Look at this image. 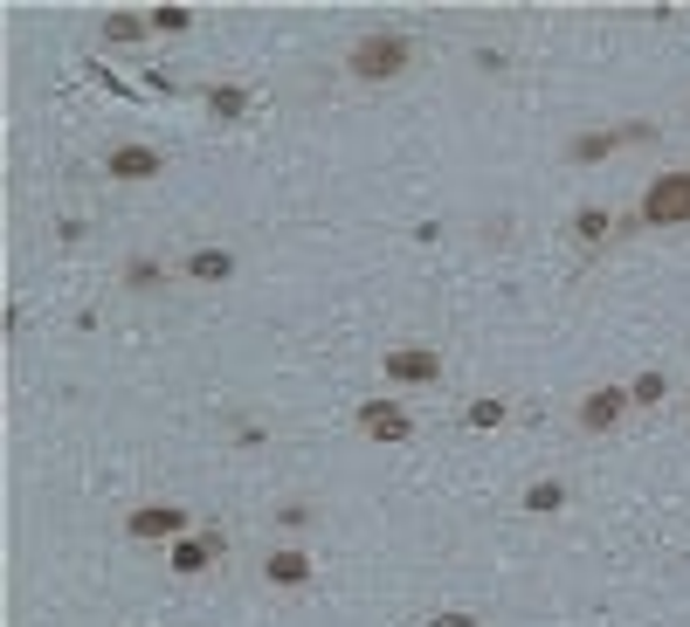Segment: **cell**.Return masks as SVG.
<instances>
[{"label": "cell", "mask_w": 690, "mask_h": 627, "mask_svg": "<svg viewBox=\"0 0 690 627\" xmlns=\"http://www.w3.org/2000/svg\"><path fill=\"white\" fill-rule=\"evenodd\" d=\"M415 35H394V29H380V35H360L346 48V69L360 76V84H394V76H407L415 69Z\"/></svg>", "instance_id": "6da1fadb"}, {"label": "cell", "mask_w": 690, "mask_h": 627, "mask_svg": "<svg viewBox=\"0 0 690 627\" xmlns=\"http://www.w3.org/2000/svg\"><path fill=\"white\" fill-rule=\"evenodd\" d=\"M690 221V166L649 179V194L635 200V228H683Z\"/></svg>", "instance_id": "7a4b0ae2"}, {"label": "cell", "mask_w": 690, "mask_h": 627, "mask_svg": "<svg viewBox=\"0 0 690 627\" xmlns=\"http://www.w3.org/2000/svg\"><path fill=\"white\" fill-rule=\"evenodd\" d=\"M662 132L656 124H607V132H580L573 145H567V160L573 166H594V160H615L622 145H656Z\"/></svg>", "instance_id": "3957f363"}, {"label": "cell", "mask_w": 690, "mask_h": 627, "mask_svg": "<svg viewBox=\"0 0 690 627\" xmlns=\"http://www.w3.org/2000/svg\"><path fill=\"white\" fill-rule=\"evenodd\" d=\"M160 173H166L160 145H111L105 152V179H118V187H139V179H160Z\"/></svg>", "instance_id": "277c9868"}, {"label": "cell", "mask_w": 690, "mask_h": 627, "mask_svg": "<svg viewBox=\"0 0 690 627\" xmlns=\"http://www.w3.org/2000/svg\"><path fill=\"white\" fill-rule=\"evenodd\" d=\"M352 421H360L366 441H387V449H394V441H415V414L394 407V400H366L360 414H352Z\"/></svg>", "instance_id": "5b68a950"}, {"label": "cell", "mask_w": 690, "mask_h": 627, "mask_svg": "<svg viewBox=\"0 0 690 627\" xmlns=\"http://www.w3.org/2000/svg\"><path fill=\"white\" fill-rule=\"evenodd\" d=\"M380 365H387V380H401V386H436L442 380V352H428V345H394Z\"/></svg>", "instance_id": "8992f818"}, {"label": "cell", "mask_w": 690, "mask_h": 627, "mask_svg": "<svg viewBox=\"0 0 690 627\" xmlns=\"http://www.w3.org/2000/svg\"><path fill=\"white\" fill-rule=\"evenodd\" d=\"M124 531H132L139 544H152V538H187V510L180 504H145V510L124 517Z\"/></svg>", "instance_id": "52a82bcc"}, {"label": "cell", "mask_w": 690, "mask_h": 627, "mask_svg": "<svg viewBox=\"0 0 690 627\" xmlns=\"http://www.w3.org/2000/svg\"><path fill=\"white\" fill-rule=\"evenodd\" d=\"M263 580H270V586H284V593H297V586H311V580H318V559L304 552V544H284V552H270V559H263Z\"/></svg>", "instance_id": "ba28073f"}, {"label": "cell", "mask_w": 690, "mask_h": 627, "mask_svg": "<svg viewBox=\"0 0 690 627\" xmlns=\"http://www.w3.org/2000/svg\"><path fill=\"white\" fill-rule=\"evenodd\" d=\"M628 407H635V400H628V386H594V394L580 400V428H587V435H607Z\"/></svg>", "instance_id": "9c48e42d"}, {"label": "cell", "mask_w": 690, "mask_h": 627, "mask_svg": "<svg viewBox=\"0 0 690 627\" xmlns=\"http://www.w3.org/2000/svg\"><path fill=\"white\" fill-rule=\"evenodd\" d=\"M215 559H221V538H215V531H208V538H194V531L173 538V572H208Z\"/></svg>", "instance_id": "30bf717a"}, {"label": "cell", "mask_w": 690, "mask_h": 627, "mask_svg": "<svg viewBox=\"0 0 690 627\" xmlns=\"http://www.w3.org/2000/svg\"><path fill=\"white\" fill-rule=\"evenodd\" d=\"M180 276L187 283H228V276H236V255H228V249H194L180 263Z\"/></svg>", "instance_id": "8fae6325"}, {"label": "cell", "mask_w": 690, "mask_h": 627, "mask_svg": "<svg viewBox=\"0 0 690 627\" xmlns=\"http://www.w3.org/2000/svg\"><path fill=\"white\" fill-rule=\"evenodd\" d=\"M124 290H132V297L166 290V263H160V255H124Z\"/></svg>", "instance_id": "7c38bea8"}, {"label": "cell", "mask_w": 690, "mask_h": 627, "mask_svg": "<svg viewBox=\"0 0 690 627\" xmlns=\"http://www.w3.org/2000/svg\"><path fill=\"white\" fill-rule=\"evenodd\" d=\"M97 35H105V42H145V35H152V14H139V8H111L105 21H97Z\"/></svg>", "instance_id": "4fadbf2b"}, {"label": "cell", "mask_w": 690, "mask_h": 627, "mask_svg": "<svg viewBox=\"0 0 690 627\" xmlns=\"http://www.w3.org/2000/svg\"><path fill=\"white\" fill-rule=\"evenodd\" d=\"M607 234H615V221H607V207H580V215H573V242H580V249H601Z\"/></svg>", "instance_id": "5bb4252c"}, {"label": "cell", "mask_w": 690, "mask_h": 627, "mask_svg": "<svg viewBox=\"0 0 690 627\" xmlns=\"http://www.w3.org/2000/svg\"><path fill=\"white\" fill-rule=\"evenodd\" d=\"M525 510H532V517H559V510H567V483H559V476L532 483V490H525Z\"/></svg>", "instance_id": "9a60e30c"}, {"label": "cell", "mask_w": 690, "mask_h": 627, "mask_svg": "<svg viewBox=\"0 0 690 627\" xmlns=\"http://www.w3.org/2000/svg\"><path fill=\"white\" fill-rule=\"evenodd\" d=\"M208 111H215V118H242V111H249V90L215 84V90H208Z\"/></svg>", "instance_id": "2e32d148"}, {"label": "cell", "mask_w": 690, "mask_h": 627, "mask_svg": "<svg viewBox=\"0 0 690 627\" xmlns=\"http://www.w3.org/2000/svg\"><path fill=\"white\" fill-rule=\"evenodd\" d=\"M504 414H511L504 400H470V407H463V428H477V435H483V428H504Z\"/></svg>", "instance_id": "e0dca14e"}, {"label": "cell", "mask_w": 690, "mask_h": 627, "mask_svg": "<svg viewBox=\"0 0 690 627\" xmlns=\"http://www.w3.org/2000/svg\"><path fill=\"white\" fill-rule=\"evenodd\" d=\"M270 525H284V531H311V525H318V510L291 496V504H276V517H270Z\"/></svg>", "instance_id": "ac0fdd59"}, {"label": "cell", "mask_w": 690, "mask_h": 627, "mask_svg": "<svg viewBox=\"0 0 690 627\" xmlns=\"http://www.w3.org/2000/svg\"><path fill=\"white\" fill-rule=\"evenodd\" d=\"M194 29V8H152V35H187Z\"/></svg>", "instance_id": "d6986e66"}, {"label": "cell", "mask_w": 690, "mask_h": 627, "mask_svg": "<svg viewBox=\"0 0 690 627\" xmlns=\"http://www.w3.org/2000/svg\"><path fill=\"white\" fill-rule=\"evenodd\" d=\"M662 394H670V373H643V380L628 386V400H635V407H656Z\"/></svg>", "instance_id": "ffe728a7"}, {"label": "cell", "mask_w": 690, "mask_h": 627, "mask_svg": "<svg viewBox=\"0 0 690 627\" xmlns=\"http://www.w3.org/2000/svg\"><path fill=\"white\" fill-rule=\"evenodd\" d=\"M421 627H477V614H456V607H449V614H428Z\"/></svg>", "instance_id": "44dd1931"}]
</instances>
